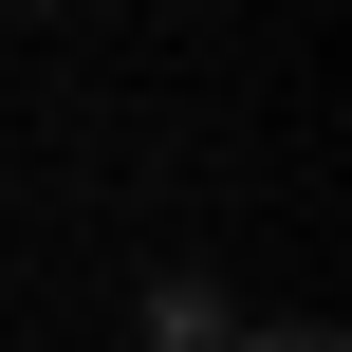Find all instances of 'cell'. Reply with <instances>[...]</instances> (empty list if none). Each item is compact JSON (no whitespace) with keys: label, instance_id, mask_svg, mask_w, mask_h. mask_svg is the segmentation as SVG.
<instances>
[{"label":"cell","instance_id":"2","mask_svg":"<svg viewBox=\"0 0 352 352\" xmlns=\"http://www.w3.org/2000/svg\"><path fill=\"white\" fill-rule=\"evenodd\" d=\"M241 352H352V334H316V316H260V334H241Z\"/></svg>","mask_w":352,"mask_h":352},{"label":"cell","instance_id":"1","mask_svg":"<svg viewBox=\"0 0 352 352\" xmlns=\"http://www.w3.org/2000/svg\"><path fill=\"white\" fill-rule=\"evenodd\" d=\"M130 334H148V352H241V297H223V278H186V260H167V278H148V297H130Z\"/></svg>","mask_w":352,"mask_h":352}]
</instances>
